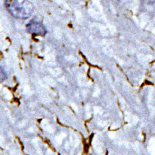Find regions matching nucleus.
<instances>
[{
    "label": "nucleus",
    "instance_id": "obj_1",
    "mask_svg": "<svg viewBox=\"0 0 155 155\" xmlns=\"http://www.w3.org/2000/svg\"><path fill=\"white\" fill-rule=\"evenodd\" d=\"M6 9L16 19H26L33 14L34 7L29 0H6Z\"/></svg>",
    "mask_w": 155,
    "mask_h": 155
},
{
    "label": "nucleus",
    "instance_id": "obj_2",
    "mask_svg": "<svg viewBox=\"0 0 155 155\" xmlns=\"http://www.w3.org/2000/svg\"><path fill=\"white\" fill-rule=\"evenodd\" d=\"M26 30L29 34L39 36H45L47 34L45 25L40 22L35 21H31L26 25Z\"/></svg>",
    "mask_w": 155,
    "mask_h": 155
},
{
    "label": "nucleus",
    "instance_id": "obj_3",
    "mask_svg": "<svg viewBox=\"0 0 155 155\" xmlns=\"http://www.w3.org/2000/svg\"><path fill=\"white\" fill-rule=\"evenodd\" d=\"M7 78V74L3 67L0 66V83H2Z\"/></svg>",
    "mask_w": 155,
    "mask_h": 155
},
{
    "label": "nucleus",
    "instance_id": "obj_4",
    "mask_svg": "<svg viewBox=\"0 0 155 155\" xmlns=\"http://www.w3.org/2000/svg\"><path fill=\"white\" fill-rule=\"evenodd\" d=\"M149 150L151 153L155 154V140L154 138H152L151 140H150Z\"/></svg>",
    "mask_w": 155,
    "mask_h": 155
},
{
    "label": "nucleus",
    "instance_id": "obj_5",
    "mask_svg": "<svg viewBox=\"0 0 155 155\" xmlns=\"http://www.w3.org/2000/svg\"><path fill=\"white\" fill-rule=\"evenodd\" d=\"M153 32L154 34H155V29H154L153 30Z\"/></svg>",
    "mask_w": 155,
    "mask_h": 155
}]
</instances>
